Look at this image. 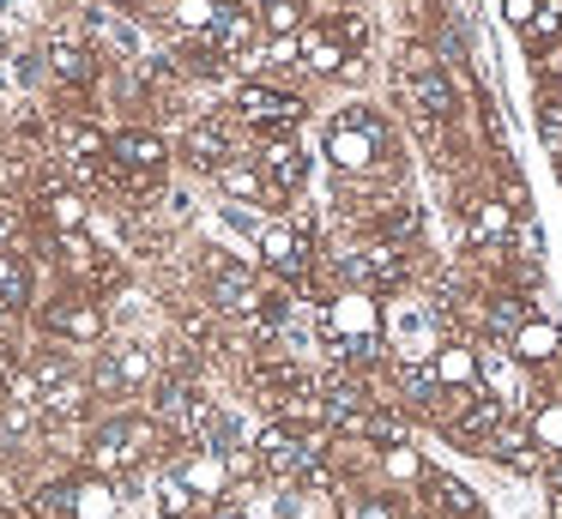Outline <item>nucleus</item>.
Listing matches in <instances>:
<instances>
[{
    "mask_svg": "<svg viewBox=\"0 0 562 519\" xmlns=\"http://www.w3.org/2000/svg\"><path fill=\"white\" fill-rule=\"evenodd\" d=\"M151 441H158V422L122 410V417L98 422V429L86 435V471H91V477H122V471L146 465Z\"/></svg>",
    "mask_w": 562,
    "mask_h": 519,
    "instance_id": "nucleus-1",
    "label": "nucleus"
},
{
    "mask_svg": "<svg viewBox=\"0 0 562 519\" xmlns=\"http://www.w3.org/2000/svg\"><path fill=\"white\" fill-rule=\"evenodd\" d=\"M158 381V357H151L146 345H115L98 357V369H91V393H110V398H134L146 393V386Z\"/></svg>",
    "mask_w": 562,
    "mask_h": 519,
    "instance_id": "nucleus-2",
    "label": "nucleus"
},
{
    "mask_svg": "<svg viewBox=\"0 0 562 519\" xmlns=\"http://www.w3.org/2000/svg\"><path fill=\"white\" fill-rule=\"evenodd\" d=\"M43 332L61 338V345H103L110 338V314L98 296H61L43 308Z\"/></svg>",
    "mask_w": 562,
    "mask_h": 519,
    "instance_id": "nucleus-3",
    "label": "nucleus"
},
{
    "mask_svg": "<svg viewBox=\"0 0 562 519\" xmlns=\"http://www.w3.org/2000/svg\"><path fill=\"white\" fill-rule=\"evenodd\" d=\"M327 157H333V169L339 176H369V169L381 163V157H393V145H387V127H351V121H333L327 127Z\"/></svg>",
    "mask_w": 562,
    "mask_h": 519,
    "instance_id": "nucleus-4",
    "label": "nucleus"
},
{
    "mask_svg": "<svg viewBox=\"0 0 562 519\" xmlns=\"http://www.w3.org/2000/svg\"><path fill=\"white\" fill-rule=\"evenodd\" d=\"M110 157L115 169H122L127 181H139V188H151V181L164 176V163H170V151H164V139L158 133H146V127H122V133H110Z\"/></svg>",
    "mask_w": 562,
    "mask_h": 519,
    "instance_id": "nucleus-5",
    "label": "nucleus"
},
{
    "mask_svg": "<svg viewBox=\"0 0 562 519\" xmlns=\"http://www.w3.org/2000/svg\"><path fill=\"white\" fill-rule=\"evenodd\" d=\"M236 109H243V121L260 139H279V133H291L296 121H303V97H284V91H272V84H243V91H236Z\"/></svg>",
    "mask_w": 562,
    "mask_h": 519,
    "instance_id": "nucleus-6",
    "label": "nucleus"
},
{
    "mask_svg": "<svg viewBox=\"0 0 562 519\" xmlns=\"http://www.w3.org/2000/svg\"><path fill=\"white\" fill-rule=\"evenodd\" d=\"M321 332L339 338V350H345V345H363V338H381V308H375V296H369V290H345V296H333L327 314H321Z\"/></svg>",
    "mask_w": 562,
    "mask_h": 519,
    "instance_id": "nucleus-7",
    "label": "nucleus"
},
{
    "mask_svg": "<svg viewBox=\"0 0 562 519\" xmlns=\"http://www.w3.org/2000/svg\"><path fill=\"white\" fill-rule=\"evenodd\" d=\"M176 483H182L200 507H218V501H231V459L212 453V447H194V453L182 459V471H176Z\"/></svg>",
    "mask_w": 562,
    "mask_h": 519,
    "instance_id": "nucleus-8",
    "label": "nucleus"
},
{
    "mask_svg": "<svg viewBox=\"0 0 562 519\" xmlns=\"http://www.w3.org/2000/svg\"><path fill=\"white\" fill-rule=\"evenodd\" d=\"M508 350H514V362H526V369H557L562 362V326L550 320V314H532V320L508 338Z\"/></svg>",
    "mask_w": 562,
    "mask_h": 519,
    "instance_id": "nucleus-9",
    "label": "nucleus"
},
{
    "mask_svg": "<svg viewBox=\"0 0 562 519\" xmlns=\"http://www.w3.org/2000/svg\"><path fill=\"white\" fill-rule=\"evenodd\" d=\"M260 169H267V181H272V193H296L308 181V151L291 139V133H279V139H267L260 145V157H255Z\"/></svg>",
    "mask_w": 562,
    "mask_h": 519,
    "instance_id": "nucleus-10",
    "label": "nucleus"
},
{
    "mask_svg": "<svg viewBox=\"0 0 562 519\" xmlns=\"http://www.w3.org/2000/svg\"><path fill=\"white\" fill-rule=\"evenodd\" d=\"M188 163L194 169H212V176H218L224 163H236V145H231V121H218V115H206V121H194V127H188Z\"/></svg>",
    "mask_w": 562,
    "mask_h": 519,
    "instance_id": "nucleus-11",
    "label": "nucleus"
},
{
    "mask_svg": "<svg viewBox=\"0 0 562 519\" xmlns=\"http://www.w3.org/2000/svg\"><path fill=\"white\" fill-rule=\"evenodd\" d=\"M260 260H267L279 278H303L308 272V236L291 229V224H267L260 229Z\"/></svg>",
    "mask_w": 562,
    "mask_h": 519,
    "instance_id": "nucleus-12",
    "label": "nucleus"
},
{
    "mask_svg": "<svg viewBox=\"0 0 562 519\" xmlns=\"http://www.w3.org/2000/svg\"><path fill=\"white\" fill-rule=\"evenodd\" d=\"M465 236H472V248H508L514 236V212L508 200H465Z\"/></svg>",
    "mask_w": 562,
    "mask_h": 519,
    "instance_id": "nucleus-13",
    "label": "nucleus"
},
{
    "mask_svg": "<svg viewBox=\"0 0 562 519\" xmlns=\"http://www.w3.org/2000/svg\"><path fill=\"white\" fill-rule=\"evenodd\" d=\"M429 369H436V381L448 386V393H465V386L484 381V362H477V350L460 345V338H441V350L429 357Z\"/></svg>",
    "mask_w": 562,
    "mask_h": 519,
    "instance_id": "nucleus-14",
    "label": "nucleus"
},
{
    "mask_svg": "<svg viewBox=\"0 0 562 519\" xmlns=\"http://www.w3.org/2000/svg\"><path fill=\"white\" fill-rule=\"evenodd\" d=\"M37 217L55 229V236H79L86 229V193H74V188H43L37 193Z\"/></svg>",
    "mask_w": 562,
    "mask_h": 519,
    "instance_id": "nucleus-15",
    "label": "nucleus"
},
{
    "mask_svg": "<svg viewBox=\"0 0 562 519\" xmlns=\"http://www.w3.org/2000/svg\"><path fill=\"white\" fill-rule=\"evenodd\" d=\"M255 31H260V24H255V12L224 7L206 43H212V55H218V60H236V55H248V48H255Z\"/></svg>",
    "mask_w": 562,
    "mask_h": 519,
    "instance_id": "nucleus-16",
    "label": "nucleus"
},
{
    "mask_svg": "<svg viewBox=\"0 0 562 519\" xmlns=\"http://www.w3.org/2000/svg\"><path fill=\"white\" fill-rule=\"evenodd\" d=\"M31 519H79V477H55L31 489Z\"/></svg>",
    "mask_w": 562,
    "mask_h": 519,
    "instance_id": "nucleus-17",
    "label": "nucleus"
},
{
    "mask_svg": "<svg viewBox=\"0 0 562 519\" xmlns=\"http://www.w3.org/2000/svg\"><path fill=\"white\" fill-rule=\"evenodd\" d=\"M424 489H429V501H436V514H448V519H477V514H484V507H477V495L465 489L460 477H448V471H429Z\"/></svg>",
    "mask_w": 562,
    "mask_h": 519,
    "instance_id": "nucleus-18",
    "label": "nucleus"
},
{
    "mask_svg": "<svg viewBox=\"0 0 562 519\" xmlns=\"http://www.w3.org/2000/svg\"><path fill=\"white\" fill-rule=\"evenodd\" d=\"M303 67L308 72H345L351 67V48H345L327 24H308L303 31Z\"/></svg>",
    "mask_w": 562,
    "mask_h": 519,
    "instance_id": "nucleus-19",
    "label": "nucleus"
},
{
    "mask_svg": "<svg viewBox=\"0 0 562 519\" xmlns=\"http://www.w3.org/2000/svg\"><path fill=\"white\" fill-rule=\"evenodd\" d=\"M218 188L231 193V200H279V193H272V181H267V169H260L255 157H236V163H224V169H218Z\"/></svg>",
    "mask_w": 562,
    "mask_h": 519,
    "instance_id": "nucleus-20",
    "label": "nucleus"
},
{
    "mask_svg": "<svg viewBox=\"0 0 562 519\" xmlns=\"http://www.w3.org/2000/svg\"><path fill=\"white\" fill-rule=\"evenodd\" d=\"M49 72H55V79H67V84H79V91H86V84L98 79V60H91L79 43H55V48H49Z\"/></svg>",
    "mask_w": 562,
    "mask_h": 519,
    "instance_id": "nucleus-21",
    "label": "nucleus"
},
{
    "mask_svg": "<svg viewBox=\"0 0 562 519\" xmlns=\"http://www.w3.org/2000/svg\"><path fill=\"white\" fill-rule=\"evenodd\" d=\"M562 43V0H538V19H532V31H526V55H550V48Z\"/></svg>",
    "mask_w": 562,
    "mask_h": 519,
    "instance_id": "nucleus-22",
    "label": "nucleus"
},
{
    "mask_svg": "<svg viewBox=\"0 0 562 519\" xmlns=\"http://www.w3.org/2000/svg\"><path fill=\"white\" fill-rule=\"evenodd\" d=\"M115 507H122L115 501V483L86 471V477H79V519H115Z\"/></svg>",
    "mask_w": 562,
    "mask_h": 519,
    "instance_id": "nucleus-23",
    "label": "nucleus"
},
{
    "mask_svg": "<svg viewBox=\"0 0 562 519\" xmlns=\"http://www.w3.org/2000/svg\"><path fill=\"white\" fill-rule=\"evenodd\" d=\"M0 302H7V308H25L31 302V272L13 248H0Z\"/></svg>",
    "mask_w": 562,
    "mask_h": 519,
    "instance_id": "nucleus-24",
    "label": "nucleus"
},
{
    "mask_svg": "<svg viewBox=\"0 0 562 519\" xmlns=\"http://www.w3.org/2000/svg\"><path fill=\"white\" fill-rule=\"evenodd\" d=\"M375 229H381V241H412V236H417V205H412V200H393V205H381Z\"/></svg>",
    "mask_w": 562,
    "mask_h": 519,
    "instance_id": "nucleus-25",
    "label": "nucleus"
},
{
    "mask_svg": "<svg viewBox=\"0 0 562 519\" xmlns=\"http://www.w3.org/2000/svg\"><path fill=\"white\" fill-rule=\"evenodd\" d=\"M260 24H267V36H303V0H272L267 12H260Z\"/></svg>",
    "mask_w": 562,
    "mask_h": 519,
    "instance_id": "nucleus-26",
    "label": "nucleus"
},
{
    "mask_svg": "<svg viewBox=\"0 0 562 519\" xmlns=\"http://www.w3.org/2000/svg\"><path fill=\"white\" fill-rule=\"evenodd\" d=\"M381 465H387V477H393V483H424V477H429L424 459H417L405 441H400V447H381Z\"/></svg>",
    "mask_w": 562,
    "mask_h": 519,
    "instance_id": "nucleus-27",
    "label": "nucleus"
},
{
    "mask_svg": "<svg viewBox=\"0 0 562 519\" xmlns=\"http://www.w3.org/2000/svg\"><path fill=\"white\" fill-rule=\"evenodd\" d=\"M532 435L544 453H562V398H550L544 410H532Z\"/></svg>",
    "mask_w": 562,
    "mask_h": 519,
    "instance_id": "nucleus-28",
    "label": "nucleus"
},
{
    "mask_svg": "<svg viewBox=\"0 0 562 519\" xmlns=\"http://www.w3.org/2000/svg\"><path fill=\"white\" fill-rule=\"evenodd\" d=\"M218 12H224V0H176V19H182L188 31H206V36H212V24H218Z\"/></svg>",
    "mask_w": 562,
    "mask_h": 519,
    "instance_id": "nucleus-29",
    "label": "nucleus"
},
{
    "mask_svg": "<svg viewBox=\"0 0 562 519\" xmlns=\"http://www.w3.org/2000/svg\"><path fill=\"white\" fill-rule=\"evenodd\" d=\"M538 133H544L550 151H562V97H557V91L538 97Z\"/></svg>",
    "mask_w": 562,
    "mask_h": 519,
    "instance_id": "nucleus-30",
    "label": "nucleus"
},
{
    "mask_svg": "<svg viewBox=\"0 0 562 519\" xmlns=\"http://www.w3.org/2000/svg\"><path fill=\"white\" fill-rule=\"evenodd\" d=\"M327 31H333V36H339V43H345V48H363V43H369V19H363V12H357V7H345V12H339V19H333V24H327Z\"/></svg>",
    "mask_w": 562,
    "mask_h": 519,
    "instance_id": "nucleus-31",
    "label": "nucleus"
},
{
    "mask_svg": "<svg viewBox=\"0 0 562 519\" xmlns=\"http://www.w3.org/2000/svg\"><path fill=\"white\" fill-rule=\"evenodd\" d=\"M345 514H351V519H400V507L381 501V495H357V501L345 507Z\"/></svg>",
    "mask_w": 562,
    "mask_h": 519,
    "instance_id": "nucleus-32",
    "label": "nucleus"
},
{
    "mask_svg": "<svg viewBox=\"0 0 562 519\" xmlns=\"http://www.w3.org/2000/svg\"><path fill=\"white\" fill-rule=\"evenodd\" d=\"M502 19L526 36V31H532V19H538V0H502Z\"/></svg>",
    "mask_w": 562,
    "mask_h": 519,
    "instance_id": "nucleus-33",
    "label": "nucleus"
},
{
    "mask_svg": "<svg viewBox=\"0 0 562 519\" xmlns=\"http://www.w3.org/2000/svg\"><path fill=\"white\" fill-rule=\"evenodd\" d=\"M544 483L550 495H562V453H544Z\"/></svg>",
    "mask_w": 562,
    "mask_h": 519,
    "instance_id": "nucleus-34",
    "label": "nucleus"
},
{
    "mask_svg": "<svg viewBox=\"0 0 562 519\" xmlns=\"http://www.w3.org/2000/svg\"><path fill=\"white\" fill-rule=\"evenodd\" d=\"M206 519H243V507H236V501H218V507H206Z\"/></svg>",
    "mask_w": 562,
    "mask_h": 519,
    "instance_id": "nucleus-35",
    "label": "nucleus"
}]
</instances>
